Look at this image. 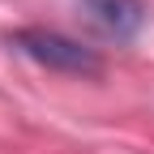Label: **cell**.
<instances>
[{"label": "cell", "mask_w": 154, "mask_h": 154, "mask_svg": "<svg viewBox=\"0 0 154 154\" xmlns=\"http://www.w3.org/2000/svg\"><path fill=\"white\" fill-rule=\"evenodd\" d=\"M5 43L17 56H26V60H34L38 69H51V73H69V77H99L103 73V56L60 30L22 26V30H9Z\"/></svg>", "instance_id": "obj_1"}, {"label": "cell", "mask_w": 154, "mask_h": 154, "mask_svg": "<svg viewBox=\"0 0 154 154\" xmlns=\"http://www.w3.org/2000/svg\"><path fill=\"white\" fill-rule=\"evenodd\" d=\"M77 17L107 43H133L146 26V0H77Z\"/></svg>", "instance_id": "obj_2"}]
</instances>
